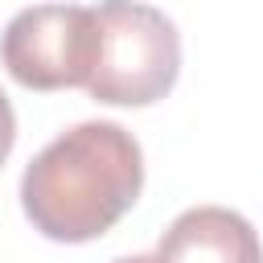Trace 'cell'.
Here are the masks:
<instances>
[{"mask_svg":"<svg viewBox=\"0 0 263 263\" xmlns=\"http://www.w3.org/2000/svg\"><path fill=\"white\" fill-rule=\"evenodd\" d=\"M140 189V140L115 119H86L53 136L25 164L21 205L45 238L90 242L136 205Z\"/></svg>","mask_w":263,"mask_h":263,"instance_id":"obj_1","label":"cell"},{"mask_svg":"<svg viewBox=\"0 0 263 263\" xmlns=\"http://www.w3.org/2000/svg\"><path fill=\"white\" fill-rule=\"evenodd\" d=\"M111 263H156V255H123V259H111Z\"/></svg>","mask_w":263,"mask_h":263,"instance_id":"obj_6","label":"cell"},{"mask_svg":"<svg viewBox=\"0 0 263 263\" xmlns=\"http://www.w3.org/2000/svg\"><path fill=\"white\" fill-rule=\"evenodd\" d=\"M12 140H16V115H12V103H8V95L0 90V168H4L8 152H12Z\"/></svg>","mask_w":263,"mask_h":263,"instance_id":"obj_5","label":"cell"},{"mask_svg":"<svg viewBox=\"0 0 263 263\" xmlns=\"http://www.w3.org/2000/svg\"><path fill=\"white\" fill-rule=\"evenodd\" d=\"M99 37L95 66L86 78L90 99L111 107H148L164 99L181 70L177 25L152 4L107 0L95 4Z\"/></svg>","mask_w":263,"mask_h":263,"instance_id":"obj_2","label":"cell"},{"mask_svg":"<svg viewBox=\"0 0 263 263\" xmlns=\"http://www.w3.org/2000/svg\"><path fill=\"white\" fill-rule=\"evenodd\" d=\"M156 263H263V242L238 210L193 205L160 234Z\"/></svg>","mask_w":263,"mask_h":263,"instance_id":"obj_4","label":"cell"},{"mask_svg":"<svg viewBox=\"0 0 263 263\" xmlns=\"http://www.w3.org/2000/svg\"><path fill=\"white\" fill-rule=\"evenodd\" d=\"M95 4H33L0 33L4 70L29 90L86 86L95 66Z\"/></svg>","mask_w":263,"mask_h":263,"instance_id":"obj_3","label":"cell"}]
</instances>
